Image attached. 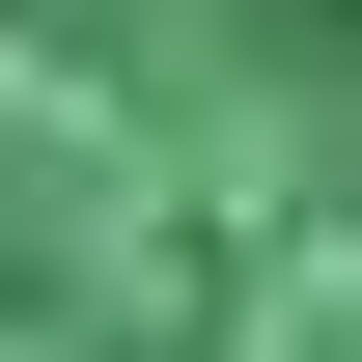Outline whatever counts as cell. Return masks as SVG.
Segmentation results:
<instances>
[{
    "mask_svg": "<svg viewBox=\"0 0 362 362\" xmlns=\"http://www.w3.org/2000/svg\"><path fill=\"white\" fill-rule=\"evenodd\" d=\"M0 362H362V0H0Z\"/></svg>",
    "mask_w": 362,
    "mask_h": 362,
    "instance_id": "1",
    "label": "cell"
}]
</instances>
